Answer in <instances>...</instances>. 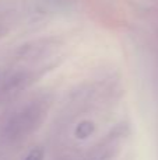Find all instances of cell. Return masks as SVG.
I'll use <instances>...</instances> for the list:
<instances>
[{
  "instance_id": "7a4b0ae2",
  "label": "cell",
  "mask_w": 158,
  "mask_h": 160,
  "mask_svg": "<svg viewBox=\"0 0 158 160\" xmlns=\"http://www.w3.org/2000/svg\"><path fill=\"white\" fill-rule=\"evenodd\" d=\"M24 160H44V150L42 149H32Z\"/></svg>"
},
{
  "instance_id": "6da1fadb",
  "label": "cell",
  "mask_w": 158,
  "mask_h": 160,
  "mask_svg": "<svg viewBox=\"0 0 158 160\" xmlns=\"http://www.w3.org/2000/svg\"><path fill=\"white\" fill-rule=\"evenodd\" d=\"M92 129H94V127H92L91 122H81V124H78L77 129H76V135L78 138H87L92 132Z\"/></svg>"
}]
</instances>
